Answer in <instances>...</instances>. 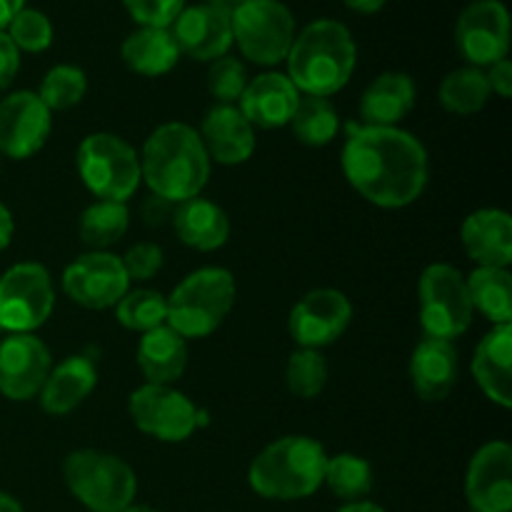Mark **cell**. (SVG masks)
Masks as SVG:
<instances>
[{"label":"cell","mask_w":512,"mask_h":512,"mask_svg":"<svg viewBox=\"0 0 512 512\" xmlns=\"http://www.w3.org/2000/svg\"><path fill=\"white\" fill-rule=\"evenodd\" d=\"M343 173L348 183L378 208H405L428 185V153L413 133L400 128L348 123Z\"/></svg>","instance_id":"1"},{"label":"cell","mask_w":512,"mask_h":512,"mask_svg":"<svg viewBox=\"0 0 512 512\" xmlns=\"http://www.w3.org/2000/svg\"><path fill=\"white\" fill-rule=\"evenodd\" d=\"M140 175L150 193L173 205L200 198L210 178V158L198 130L188 123L153 130L140 155Z\"/></svg>","instance_id":"2"},{"label":"cell","mask_w":512,"mask_h":512,"mask_svg":"<svg viewBox=\"0 0 512 512\" xmlns=\"http://www.w3.org/2000/svg\"><path fill=\"white\" fill-rule=\"evenodd\" d=\"M285 63L290 83L300 95L330 98L353 78L358 48L343 23L323 18L295 35Z\"/></svg>","instance_id":"3"},{"label":"cell","mask_w":512,"mask_h":512,"mask_svg":"<svg viewBox=\"0 0 512 512\" xmlns=\"http://www.w3.org/2000/svg\"><path fill=\"white\" fill-rule=\"evenodd\" d=\"M323 445L305 435H288L270 443L248 470V483L260 498L303 500L318 493L325 478Z\"/></svg>","instance_id":"4"},{"label":"cell","mask_w":512,"mask_h":512,"mask_svg":"<svg viewBox=\"0 0 512 512\" xmlns=\"http://www.w3.org/2000/svg\"><path fill=\"white\" fill-rule=\"evenodd\" d=\"M235 278L225 268H200L175 285L168 295L165 325L178 335L205 338L223 325L235 305Z\"/></svg>","instance_id":"5"},{"label":"cell","mask_w":512,"mask_h":512,"mask_svg":"<svg viewBox=\"0 0 512 512\" xmlns=\"http://www.w3.org/2000/svg\"><path fill=\"white\" fill-rule=\"evenodd\" d=\"M63 478L70 493L90 512H123L138 493L135 470L103 450H75L65 458Z\"/></svg>","instance_id":"6"},{"label":"cell","mask_w":512,"mask_h":512,"mask_svg":"<svg viewBox=\"0 0 512 512\" xmlns=\"http://www.w3.org/2000/svg\"><path fill=\"white\" fill-rule=\"evenodd\" d=\"M75 165L85 188L100 200L125 203L140 180V155L128 140L113 133H93L78 145Z\"/></svg>","instance_id":"7"},{"label":"cell","mask_w":512,"mask_h":512,"mask_svg":"<svg viewBox=\"0 0 512 512\" xmlns=\"http://www.w3.org/2000/svg\"><path fill=\"white\" fill-rule=\"evenodd\" d=\"M295 18L280 0H245L233 8V43L258 65H278L293 45Z\"/></svg>","instance_id":"8"},{"label":"cell","mask_w":512,"mask_h":512,"mask_svg":"<svg viewBox=\"0 0 512 512\" xmlns=\"http://www.w3.org/2000/svg\"><path fill=\"white\" fill-rule=\"evenodd\" d=\"M420 323L428 338L450 340L465 333L473 323V303L468 285L458 268L448 263L428 265L420 275Z\"/></svg>","instance_id":"9"},{"label":"cell","mask_w":512,"mask_h":512,"mask_svg":"<svg viewBox=\"0 0 512 512\" xmlns=\"http://www.w3.org/2000/svg\"><path fill=\"white\" fill-rule=\"evenodd\" d=\"M55 308L50 273L40 263H18L0 278V330L33 333Z\"/></svg>","instance_id":"10"},{"label":"cell","mask_w":512,"mask_h":512,"mask_svg":"<svg viewBox=\"0 0 512 512\" xmlns=\"http://www.w3.org/2000/svg\"><path fill=\"white\" fill-rule=\"evenodd\" d=\"M130 418L135 428L163 443H183L198 430V408L170 385H150L130 395Z\"/></svg>","instance_id":"11"},{"label":"cell","mask_w":512,"mask_h":512,"mask_svg":"<svg viewBox=\"0 0 512 512\" xmlns=\"http://www.w3.org/2000/svg\"><path fill=\"white\" fill-rule=\"evenodd\" d=\"M455 45L473 68H490L508 58L510 15L500 0H475L460 13Z\"/></svg>","instance_id":"12"},{"label":"cell","mask_w":512,"mask_h":512,"mask_svg":"<svg viewBox=\"0 0 512 512\" xmlns=\"http://www.w3.org/2000/svg\"><path fill=\"white\" fill-rule=\"evenodd\" d=\"M63 290L73 303L88 310H108L118 305L130 290V278L123 268V260L105 250H93L65 268Z\"/></svg>","instance_id":"13"},{"label":"cell","mask_w":512,"mask_h":512,"mask_svg":"<svg viewBox=\"0 0 512 512\" xmlns=\"http://www.w3.org/2000/svg\"><path fill=\"white\" fill-rule=\"evenodd\" d=\"M170 33L178 43L180 55L213 63L233 48V8L220 0L185 5L183 13L170 25Z\"/></svg>","instance_id":"14"},{"label":"cell","mask_w":512,"mask_h":512,"mask_svg":"<svg viewBox=\"0 0 512 512\" xmlns=\"http://www.w3.org/2000/svg\"><path fill=\"white\" fill-rule=\"evenodd\" d=\"M353 320V305L340 290L318 288L295 303L290 310L288 330L300 348L320 350L335 343Z\"/></svg>","instance_id":"15"},{"label":"cell","mask_w":512,"mask_h":512,"mask_svg":"<svg viewBox=\"0 0 512 512\" xmlns=\"http://www.w3.org/2000/svg\"><path fill=\"white\" fill-rule=\"evenodd\" d=\"M50 368V350L33 333H10L0 343V393L8 400H33L48 380Z\"/></svg>","instance_id":"16"},{"label":"cell","mask_w":512,"mask_h":512,"mask_svg":"<svg viewBox=\"0 0 512 512\" xmlns=\"http://www.w3.org/2000/svg\"><path fill=\"white\" fill-rule=\"evenodd\" d=\"M38 93L18 90L0 100V153L25 160L38 153L48 140L53 118Z\"/></svg>","instance_id":"17"},{"label":"cell","mask_w":512,"mask_h":512,"mask_svg":"<svg viewBox=\"0 0 512 512\" xmlns=\"http://www.w3.org/2000/svg\"><path fill=\"white\" fill-rule=\"evenodd\" d=\"M465 498L473 512L512 510V448L493 440L473 455L465 475Z\"/></svg>","instance_id":"18"},{"label":"cell","mask_w":512,"mask_h":512,"mask_svg":"<svg viewBox=\"0 0 512 512\" xmlns=\"http://www.w3.org/2000/svg\"><path fill=\"white\" fill-rule=\"evenodd\" d=\"M300 93L285 73H263L248 80L238 110L253 128L273 130L290 125Z\"/></svg>","instance_id":"19"},{"label":"cell","mask_w":512,"mask_h":512,"mask_svg":"<svg viewBox=\"0 0 512 512\" xmlns=\"http://www.w3.org/2000/svg\"><path fill=\"white\" fill-rule=\"evenodd\" d=\"M463 248L478 268H510L512 218L500 208L475 210L460 228Z\"/></svg>","instance_id":"20"},{"label":"cell","mask_w":512,"mask_h":512,"mask_svg":"<svg viewBox=\"0 0 512 512\" xmlns=\"http://www.w3.org/2000/svg\"><path fill=\"white\" fill-rule=\"evenodd\" d=\"M198 135L208 158L220 165H240L255 153V128L243 118L238 105L210 108Z\"/></svg>","instance_id":"21"},{"label":"cell","mask_w":512,"mask_h":512,"mask_svg":"<svg viewBox=\"0 0 512 512\" xmlns=\"http://www.w3.org/2000/svg\"><path fill=\"white\" fill-rule=\"evenodd\" d=\"M410 380L415 393L428 403H438L453 393L458 383V350L450 340L425 335L410 358Z\"/></svg>","instance_id":"22"},{"label":"cell","mask_w":512,"mask_h":512,"mask_svg":"<svg viewBox=\"0 0 512 512\" xmlns=\"http://www.w3.org/2000/svg\"><path fill=\"white\" fill-rule=\"evenodd\" d=\"M473 375L485 398L508 410L512 405V325H495L478 343Z\"/></svg>","instance_id":"23"},{"label":"cell","mask_w":512,"mask_h":512,"mask_svg":"<svg viewBox=\"0 0 512 512\" xmlns=\"http://www.w3.org/2000/svg\"><path fill=\"white\" fill-rule=\"evenodd\" d=\"M98 385V368L85 355H70L50 368L48 380L40 388V408L48 415H68L88 398Z\"/></svg>","instance_id":"24"},{"label":"cell","mask_w":512,"mask_h":512,"mask_svg":"<svg viewBox=\"0 0 512 512\" xmlns=\"http://www.w3.org/2000/svg\"><path fill=\"white\" fill-rule=\"evenodd\" d=\"M418 90L410 75L383 73L365 88L360 98V118L363 125L398 128L400 120L415 108Z\"/></svg>","instance_id":"25"},{"label":"cell","mask_w":512,"mask_h":512,"mask_svg":"<svg viewBox=\"0 0 512 512\" xmlns=\"http://www.w3.org/2000/svg\"><path fill=\"white\" fill-rule=\"evenodd\" d=\"M173 228L180 243L200 253H210L228 243L230 220L213 200L190 198L173 210Z\"/></svg>","instance_id":"26"},{"label":"cell","mask_w":512,"mask_h":512,"mask_svg":"<svg viewBox=\"0 0 512 512\" xmlns=\"http://www.w3.org/2000/svg\"><path fill=\"white\" fill-rule=\"evenodd\" d=\"M138 368L150 385H173L188 368V343L170 325L148 330L138 345Z\"/></svg>","instance_id":"27"},{"label":"cell","mask_w":512,"mask_h":512,"mask_svg":"<svg viewBox=\"0 0 512 512\" xmlns=\"http://www.w3.org/2000/svg\"><path fill=\"white\" fill-rule=\"evenodd\" d=\"M120 55L133 73L148 78L170 73L180 60L178 43L170 28H138L125 38Z\"/></svg>","instance_id":"28"},{"label":"cell","mask_w":512,"mask_h":512,"mask_svg":"<svg viewBox=\"0 0 512 512\" xmlns=\"http://www.w3.org/2000/svg\"><path fill=\"white\" fill-rule=\"evenodd\" d=\"M473 310L493 325H512V278L508 268H475L465 278Z\"/></svg>","instance_id":"29"},{"label":"cell","mask_w":512,"mask_h":512,"mask_svg":"<svg viewBox=\"0 0 512 512\" xmlns=\"http://www.w3.org/2000/svg\"><path fill=\"white\" fill-rule=\"evenodd\" d=\"M290 125H293V133L300 143L310 145V148H323L338 135L340 118L338 110L328 98L300 95Z\"/></svg>","instance_id":"30"},{"label":"cell","mask_w":512,"mask_h":512,"mask_svg":"<svg viewBox=\"0 0 512 512\" xmlns=\"http://www.w3.org/2000/svg\"><path fill=\"white\" fill-rule=\"evenodd\" d=\"M128 225V205L113 203V200H98V203L85 208V213L80 215L78 233L88 248L105 250L128 233Z\"/></svg>","instance_id":"31"},{"label":"cell","mask_w":512,"mask_h":512,"mask_svg":"<svg viewBox=\"0 0 512 512\" xmlns=\"http://www.w3.org/2000/svg\"><path fill=\"white\" fill-rule=\"evenodd\" d=\"M490 98V85L488 78L480 68H460L445 75L440 83V103L448 113L455 115H473L485 108Z\"/></svg>","instance_id":"32"},{"label":"cell","mask_w":512,"mask_h":512,"mask_svg":"<svg viewBox=\"0 0 512 512\" xmlns=\"http://www.w3.org/2000/svg\"><path fill=\"white\" fill-rule=\"evenodd\" d=\"M373 465L358 455L340 453L325 463L323 483L345 503H360L373 490Z\"/></svg>","instance_id":"33"},{"label":"cell","mask_w":512,"mask_h":512,"mask_svg":"<svg viewBox=\"0 0 512 512\" xmlns=\"http://www.w3.org/2000/svg\"><path fill=\"white\" fill-rule=\"evenodd\" d=\"M120 325L135 333H148V330L160 328L168 320V298L158 290L138 288L128 290L115 305Z\"/></svg>","instance_id":"34"},{"label":"cell","mask_w":512,"mask_h":512,"mask_svg":"<svg viewBox=\"0 0 512 512\" xmlns=\"http://www.w3.org/2000/svg\"><path fill=\"white\" fill-rule=\"evenodd\" d=\"M285 383L288 390L298 398L310 400L318 398L323 393L325 383H328V360L320 350L300 348L288 358V368H285Z\"/></svg>","instance_id":"35"},{"label":"cell","mask_w":512,"mask_h":512,"mask_svg":"<svg viewBox=\"0 0 512 512\" xmlns=\"http://www.w3.org/2000/svg\"><path fill=\"white\" fill-rule=\"evenodd\" d=\"M85 90H88V78L75 65H55L45 73L43 83H40L38 98L43 100L45 108L53 110H70L83 100Z\"/></svg>","instance_id":"36"},{"label":"cell","mask_w":512,"mask_h":512,"mask_svg":"<svg viewBox=\"0 0 512 512\" xmlns=\"http://www.w3.org/2000/svg\"><path fill=\"white\" fill-rule=\"evenodd\" d=\"M53 23L45 13L35 8H23L8 23V38L25 53H43L53 45Z\"/></svg>","instance_id":"37"},{"label":"cell","mask_w":512,"mask_h":512,"mask_svg":"<svg viewBox=\"0 0 512 512\" xmlns=\"http://www.w3.org/2000/svg\"><path fill=\"white\" fill-rule=\"evenodd\" d=\"M248 85V70L233 55L213 60L208 70V93L218 100V105H235Z\"/></svg>","instance_id":"38"},{"label":"cell","mask_w":512,"mask_h":512,"mask_svg":"<svg viewBox=\"0 0 512 512\" xmlns=\"http://www.w3.org/2000/svg\"><path fill=\"white\" fill-rule=\"evenodd\" d=\"M123 3L140 28H170L188 0H123Z\"/></svg>","instance_id":"39"},{"label":"cell","mask_w":512,"mask_h":512,"mask_svg":"<svg viewBox=\"0 0 512 512\" xmlns=\"http://www.w3.org/2000/svg\"><path fill=\"white\" fill-rule=\"evenodd\" d=\"M120 260H123V268L125 273H128L130 283H133V280L145 283V280L158 275L160 268H163V250L155 243H135L133 248L125 253V258Z\"/></svg>","instance_id":"40"},{"label":"cell","mask_w":512,"mask_h":512,"mask_svg":"<svg viewBox=\"0 0 512 512\" xmlns=\"http://www.w3.org/2000/svg\"><path fill=\"white\" fill-rule=\"evenodd\" d=\"M20 68V50L15 48L8 33L0 30V93L10 88Z\"/></svg>","instance_id":"41"},{"label":"cell","mask_w":512,"mask_h":512,"mask_svg":"<svg viewBox=\"0 0 512 512\" xmlns=\"http://www.w3.org/2000/svg\"><path fill=\"white\" fill-rule=\"evenodd\" d=\"M485 78H488L490 93H498L500 98H510L512 95V63L508 58H503V60H498V63L490 65L488 73H485Z\"/></svg>","instance_id":"42"},{"label":"cell","mask_w":512,"mask_h":512,"mask_svg":"<svg viewBox=\"0 0 512 512\" xmlns=\"http://www.w3.org/2000/svg\"><path fill=\"white\" fill-rule=\"evenodd\" d=\"M143 218L148 225H160L168 218H173V203L158 198V195H150L143 203Z\"/></svg>","instance_id":"43"},{"label":"cell","mask_w":512,"mask_h":512,"mask_svg":"<svg viewBox=\"0 0 512 512\" xmlns=\"http://www.w3.org/2000/svg\"><path fill=\"white\" fill-rule=\"evenodd\" d=\"M13 215H10V210L5 208L3 203H0V250H5L10 245V238H13Z\"/></svg>","instance_id":"44"},{"label":"cell","mask_w":512,"mask_h":512,"mask_svg":"<svg viewBox=\"0 0 512 512\" xmlns=\"http://www.w3.org/2000/svg\"><path fill=\"white\" fill-rule=\"evenodd\" d=\"M343 3L348 5L350 10H355V13L373 15L378 13V10H383V5L388 3V0H343Z\"/></svg>","instance_id":"45"},{"label":"cell","mask_w":512,"mask_h":512,"mask_svg":"<svg viewBox=\"0 0 512 512\" xmlns=\"http://www.w3.org/2000/svg\"><path fill=\"white\" fill-rule=\"evenodd\" d=\"M25 8V0H0V30L8 28L13 15Z\"/></svg>","instance_id":"46"},{"label":"cell","mask_w":512,"mask_h":512,"mask_svg":"<svg viewBox=\"0 0 512 512\" xmlns=\"http://www.w3.org/2000/svg\"><path fill=\"white\" fill-rule=\"evenodd\" d=\"M338 512H385L380 505L375 503H368V500H360V503H348L343 505Z\"/></svg>","instance_id":"47"},{"label":"cell","mask_w":512,"mask_h":512,"mask_svg":"<svg viewBox=\"0 0 512 512\" xmlns=\"http://www.w3.org/2000/svg\"><path fill=\"white\" fill-rule=\"evenodd\" d=\"M0 512H25L20 508V503L15 498H10V495L0 493Z\"/></svg>","instance_id":"48"},{"label":"cell","mask_w":512,"mask_h":512,"mask_svg":"<svg viewBox=\"0 0 512 512\" xmlns=\"http://www.w3.org/2000/svg\"><path fill=\"white\" fill-rule=\"evenodd\" d=\"M123 512H158V510H153V508H148V505H128V508H125Z\"/></svg>","instance_id":"49"},{"label":"cell","mask_w":512,"mask_h":512,"mask_svg":"<svg viewBox=\"0 0 512 512\" xmlns=\"http://www.w3.org/2000/svg\"><path fill=\"white\" fill-rule=\"evenodd\" d=\"M220 3H225V5H228V8H235V5L245 3V0H220Z\"/></svg>","instance_id":"50"},{"label":"cell","mask_w":512,"mask_h":512,"mask_svg":"<svg viewBox=\"0 0 512 512\" xmlns=\"http://www.w3.org/2000/svg\"><path fill=\"white\" fill-rule=\"evenodd\" d=\"M470 512H473V510H470Z\"/></svg>","instance_id":"51"}]
</instances>
